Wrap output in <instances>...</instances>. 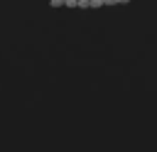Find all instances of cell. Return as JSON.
I'll return each mask as SVG.
<instances>
[{
  "label": "cell",
  "instance_id": "cell-1",
  "mask_svg": "<svg viewBox=\"0 0 157 152\" xmlns=\"http://www.w3.org/2000/svg\"><path fill=\"white\" fill-rule=\"evenodd\" d=\"M88 7L96 10V7H103V0H88Z\"/></svg>",
  "mask_w": 157,
  "mask_h": 152
},
{
  "label": "cell",
  "instance_id": "cell-2",
  "mask_svg": "<svg viewBox=\"0 0 157 152\" xmlns=\"http://www.w3.org/2000/svg\"><path fill=\"white\" fill-rule=\"evenodd\" d=\"M49 7H64V0H49Z\"/></svg>",
  "mask_w": 157,
  "mask_h": 152
},
{
  "label": "cell",
  "instance_id": "cell-3",
  "mask_svg": "<svg viewBox=\"0 0 157 152\" xmlns=\"http://www.w3.org/2000/svg\"><path fill=\"white\" fill-rule=\"evenodd\" d=\"M78 0H64V7H76Z\"/></svg>",
  "mask_w": 157,
  "mask_h": 152
}]
</instances>
